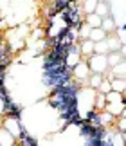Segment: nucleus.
I'll list each match as a JSON object with an SVG mask.
<instances>
[{
  "mask_svg": "<svg viewBox=\"0 0 126 146\" xmlns=\"http://www.w3.org/2000/svg\"><path fill=\"white\" fill-rule=\"evenodd\" d=\"M101 144V139L97 137H87L85 139V146H99Z\"/></svg>",
  "mask_w": 126,
  "mask_h": 146,
  "instance_id": "23",
  "label": "nucleus"
},
{
  "mask_svg": "<svg viewBox=\"0 0 126 146\" xmlns=\"http://www.w3.org/2000/svg\"><path fill=\"white\" fill-rule=\"evenodd\" d=\"M106 36H108L106 33L103 31L101 27H97V29H92V31H90V36H88V38H90V40H92L94 43H97V42H103V40H106Z\"/></svg>",
  "mask_w": 126,
  "mask_h": 146,
  "instance_id": "13",
  "label": "nucleus"
},
{
  "mask_svg": "<svg viewBox=\"0 0 126 146\" xmlns=\"http://www.w3.org/2000/svg\"><path fill=\"white\" fill-rule=\"evenodd\" d=\"M97 92V90H95ZM105 106H106V94H101V92H97L95 94V101H94V108L97 112H101V110H105Z\"/></svg>",
  "mask_w": 126,
  "mask_h": 146,
  "instance_id": "15",
  "label": "nucleus"
},
{
  "mask_svg": "<svg viewBox=\"0 0 126 146\" xmlns=\"http://www.w3.org/2000/svg\"><path fill=\"white\" fill-rule=\"evenodd\" d=\"M121 29H123V31H126V24H123V25H121Z\"/></svg>",
  "mask_w": 126,
  "mask_h": 146,
  "instance_id": "27",
  "label": "nucleus"
},
{
  "mask_svg": "<svg viewBox=\"0 0 126 146\" xmlns=\"http://www.w3.org/2000/svg\"><path fill=\"white\" fill-rule=\"evenodd\" d=\"M85 24H87L88 27H92V29H97V27H101L103 18H101V16H97L95 13H92V15H85Z\"/></svg>",
  "mask_w": 126,
  "mask_h": 146,
  "instance_id": "7",
  "label": "nucleus"
},
{
  "mask_svg": "<svg viewBox=\"0 0 126 146\" xmlns=\"http://www.w3.org/2000/svg\"><path fill=\"white\" fill-rule=\"evenodd\" d=\"M97 5H99V0H83V2H81V9H83L85 15H92V13H95Z\"/></svg>",
  "mask_w": 126,
  "mask_h": 146,
  "instance_id": "8",
  "label": "nucleus"
},
{
  "mask_svg": "<svg viewBox=\"0 0 126 146\" xmlns=\"http://www.w3.org/2000/svg\"><path fill=\"white\" fill-rule=\"evenodd\" d=\"M110 81H112V90L121 94L126 90V78H110Z\"/></svg>",
  "mask_w": 126,
  "mask_h": 146,
  "instance_id": "12",
  "label": "nucleus"
},
{
  "mask_svg": "<svg viewBox=\"0 0 126 146\" xmlns=\"http://www.w3.org/2000/svg\"><path fill=\"white\" fill-rule=\"evenodd\" d=\"M95 15L101 16V18L112 16L110 15V5H108V2H99V5H97V9H95Z\"/></svg>",
  "mask_w": 126,
  "mask_h": 146,
  "instance_id": "16",
  "label": "nucleus"
},
{
  "mask_svg": "<svg viewBox=\"0 0 126 146\" xmlns=\"http://www.w3.org/2000/svg\"><path fill=\"white\" fill-rule=\"evenodd\" d=\"M115 126H117V132H126V117H117Z\"/></svg>",
  "mask_w": 126,
  "mask_h": 146,
  "instance_id": "22",
  "label": "nucleus"
},
{
  "mask_svg": "<svg viewBox=\"0 0 126 146\" xmlns=\"http://www.w3.org/2000/svg\"><path fill=\"white\" fill-rule=\"evenodd\" d=\"M4 115H5V110H4V101H2V98H0V119H4Z\"/></svg>",
  "mask_w": 126,
  "mask_h": 146,
  "instance_id": "24",
  "label": "nucleus"
},
{
  "mask_svg": "<svg viewBox=\"0 0 126 146\" xmlns=\"http://www.w3.org/2000/svg\"><path fill=\"white\" fill-rule=\"evenodd\" d=\"M18 139L13 133H9L5 128H0V146H16Z\"/></svg>",
  "mask_w": 126,
  "mask_h": 146,
  "instance_id": "3",
  "label": "nucleus"
},
{
  "mask_svg": "<svg viewBox=\"0 0 126 146\" xmlns=\"http://www.w3.org/2000/svg\"><path fill=\"white\" fill-rule=\"evenodd\" d=\"M95 130H97V128H95L94 125L85 123L83 126H79V135H81L83 139H87V137H95Z\"/></svg>",
  "mask_w": 126,
  "mask_h": 146,
  "instance_id": "10",
  "label": "nucleus"
},
{
  "mask_svg": "<svg viewBox=\"0 0 126 146\" xmlns=\"http://www.w3.org/2000/svg\"><path fill=\"white\" fill-rule=\"evenodd\" d=\"M97 92H101V94H108V92H112V81L108 80V78H105V80L101 81V85L97 87Z\"/></svg>",
  "mask_w": 126,
  "mask_h": 146,
  "instance_id": "20",
  "label": "nucleus"
},
{
  "mask_svg": "<svg viewBox=\"0 0 126 146\" xmlns=\"http://www.w3.org/2000/svg\"><path fill=\"white\" fill-rule=\"evenodd\" d=\"M123 108H124V103H106V106H105V110L110 112L113 117H121Z\"/></svg>",
  "mask_w": 126,
  "mask_h": 146,
  "instance_id": "11",
  "label": "nucleus"
},
{
  "mask_svg": "<svg viewBox=\"0 0 126 146\" xmlns=\"http://www.w3.org/2000/svg\"><path fill=\"white\" fill-rule=\"evenodd\" d=\"M101 29L105 31L106 35H112V33L115 31V22H113V18H112V16H106V18H103Z\"/></svg>",
  "mask_w": 126,
  "mask_h": 146,
  "instance_id": "14",
  "label": "nucleus"
},
{
  "mask_svg": "<svg viewBox=\"0 0 126 146\" xmlns=\"http://www.w3.org/2000/svg\"><path fill=\"white\" fill-rule=\"evenodd\" d=\"M85 61L88 63V69L92 74H103L105 76V72L110 69L108 67V60H106V54H92L88 56V58H85Z\"/></svg>",
  "mask_w": 126,
  "mask_h": 146,
  "instance_id": "1",
  "label": "nucleus"
},
{
  "mask_svg": "<svg viewBox=\"0 0 126 146\" xmlns=\"http://www.w3.org/2000/svg\"><path fill=\"white\" fill-rule=\"evenodd\" d=\"M121 117H126V105H124V108H123V112H121Z\"/></svg>",
  "mask_w": 126,
  "mask_h": 146,
  "instance_id": "25",
  "label": "nucleus"
},
{
  "mask_svg": "<svg viewBox=\"0 0 126 146\" xmlns=\"http://www.w3.org/2000/svg\"><path fill=\"white\" fill-rule=\"evenodd\" d=\"M72 74H74V80L76 81H83V83H88V78H90V69H88V63L85 60H81L79 63L72 69Z\"/></svg>",
  "mask_w": 126,
  "mask_h": 146,
  "instance_id": "2",
  "label": "nucleus"
},
{
  "mask_svg": "<svg viewBox=\"0 0 126 146\" xmlns=\"http://www.w3.org/2000/svg\"><path fill=\"white\" fill-rule=\"evenodd\" d=\"M97 119H99V125H101V126H105V128H106V126L113 125L117 117H113L110 112H106V110H101L99 114H97Z\"/></svg>",
  "mask_w": 126,
  "mask_h": 146,
  "instance_id": "6",
  "label": "nucleus"
},
{
  "mask_svg": "<svg viewBox=\"0 0 126 146\" xmlns=\"http://www.w3.org/2000/svg\"><path fill=\"white\" fill-rule=\"evenodd\" d=\"M94 52H95V54H108V45H106V40L97 42V43H95Z\"/></svg>",
  "mask_w": 126,
  "mask_h": 146,
  "instance_id": "21",
  "label": "nucleus"
},
{
  "mask_svg": "<svg viewBox=\"0 0 126 146\" xmlns=\"http://www.w3.org/2000/svg\"><path fill=\"white\" fill-rule=\"evenodd\" d=\"M110 141H112L113 146H126L123 132H113V133H110Z\"/></svg>",
  "mask_w": 126,
  "mask_h": 146,
  "instance_id": "17",
  "label": "nucleus"
},
{
  "mask_svg": "<svg viewBox=\"0 0 126 146\" xmlns=\"http://www.w3.org/2000/svg\"><path fill=\"white\" fill-rule=\"evenodd\" d=\"M79 45H81V56H83V60L94 54L95 43H94L92 40H90V38H87V40H79Z\"/></svg>",
  "mask_w": 126,
  "mask_h": 146,
  "instance_id": "4",
  "label": "nucleus"
},
{
  "mask_svg": "<svg viewBox=\"0 0 126 146\" xmlns=\"http://www.w3.org/2000/svg\"><path fill=\"white\" fill-rule=\"evenodd\" d=\"M123 99H124V105H126V90L123 92Z\"/></svg>",
  "mask_w": 126,
  "mask_h": 146,
  "instance_id": "26",
  "label": "nucleus"
},
{
  "mask_svg": "<svg viewBox=\"0 0 126 146\" xmlns=\"http://www.w3.org/2000/svg\"><path fill=\"white\" fill-rule=\"evenodd\" d=\"M106 45H108V52H115V50H121V42H119L117 36L113 35H108L106 36Z\"/></svg>",
  "mask_w": 126,
  "mask_h": 146,
  "instance_id": "9",
  "label": "nucleus"
},
{
  "mask_svg": "<svg viewBox=\"0 0 126 146\" xmlns=\"http://www.w3.org/2000/svg\"><path fill=\"white\" fill-rule=\"evenodd\" d=\"M106 60H108V67L113 69V67H117L119 63H123L126 58L121 54V50H115V52H108L106 54Z\"/></svg>",
  "mask_w": 126,
  "mask_h": 146,
  "instance_id": "5",
  "label": "nucleus"
},
{
  "mask_svg": "<svg viewBox=\"0 0 126 146\" xmlns=\"http://www.w3.org/2000/svg\"><path fill=\"white\" fill-rule=\"evenodd\" d=\"M123 135H124V143H126V132H123Z\"/></svg>",
  "mask_w": 126,
  "mask_h": 146,
  "instance_id": "28",
  "label": "nucleus"
},
{
  "mask_svg": "<svg viewBox=\"0 0 126 146\" xmlns=\"http://www.w3.org/2000/svg\"><path fill=\"white\" fill-rule=\"evenodd\" d=\"M106 103H124L123 94H121V92H115V90L108 92V94H106Z\"/></svg>",
  "mask_w": 126,
  "mask_h": 146,
  "instance_id": "19",
  "label": "nucleus"
},
{
  "mask_svg": "<svg viewBox=\"0 0 126 146\" xmlns=\"http://www.w3.org/2000/svg\"><path fill=\"white\" fill-rule=\"evenodd\" d=\"M103 80H105V76H103V74H90V78H88V85H90V88L97 90V87L101 85Z\"/></svg>",
  "mask_w": 126,
  "mask_h": 146,
  "instance_id": "18",
  "label": "nucleus"
},
{
  "mask_svg": "<svg viewBox=\"0 0 126 146\" xmlns=\"http://www.w3.org/2000/svg\"><path fill=\"white\" fill-rule=\"evenodd\" d=\"M2 22H4V16H0V24H2Z\"/></svg>",
  "mask_w": 126,
  "mask_h": 146,
  "instance_id": "29",
  "label": "nucleus"
}]
</instances>
